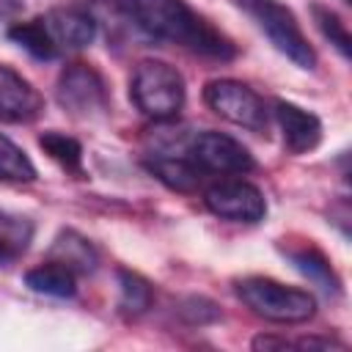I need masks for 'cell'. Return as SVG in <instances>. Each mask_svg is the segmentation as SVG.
Returning <instances> with one entry per match:
<instances>
[{"label": "cell", "mask_w": 352, "mask_h": 352, "mask_svg": "<svg viewBox=\"0 0 352 352\" xmlns=\"http://www.w3.org/2000/svg\"><path fill=\"white\" fill-rule=\"evenodd\" d=\"M146 168L170 190L176 192H195L204 182V170L190 160V157H165L157 154L146 160Z\"/></svg>", "instance_id": "cell-13"}, {"label": "cell", "mask_w": 352, "mask_h": 352, "mask_svg": "<svg viewBox=\"0 0 352 352\" xmlns=\"http://www.w3.org/2000/svg\"><path fill=\"white\" fill-rule=\"evenodd\" d=\"M236 297L261 319L278 324H300L316 314V300L305 289L283 286L272 278L250 275L234 283Z\"/></svg>", "instance_id": "cell-2"}, {"label": "cell", "mask_w": 352, "mask_h": 352, "mask_svg": "<svg viewBox=\"0 0 352 352\" xmlns=\"http://www.w3.org/2000/svg\"><path fill=\"white\" fill-rule=\"evenodd\" d=\"M55 99L72 118L80 121H96L110 107L107 85L102 74L88 63H72L60 72L55 85Z\"/></svg>", "instance_id": "cell-5"}, {"label": "cell", "mask_w": 352, "mask_h": 352, "mask_svg": "<svg viewBox=\"0 0 352 352\" xmlns=\"http://www.w3.org/2000/svg\"><path fill=\"white\" fill-rule=\"evenodd\" d=\"M52 44L58 50H82L96 38V22L88 11L66 6V8H52L41 16Z\"/></svg>", "instance_id": "cell-10"}, {"label": "cell", "mask_w": 352, "mask_h": 352, "mask_svg": "<svg viewBox=\"0 0 352 352\" xmlns=\"http://www.w3.org/2000/svg\"><path fill=\"white\" fill-rule=\"evenodd\" d=\"M204 102L209 110H214L220 118L250 129V132H264L267 129V104L264 99L245 82L239 80H212L204 88Z\"/></svg>", "instance_id": "cell-6"}, {"label": "cell", "mask_w": 352, "mask_h": 352, "mask_svg": "<svg viewBox=\"0 0 352 352\" xmlns=\"http://www.w3.org/2000/svg\"><path fill=\"white\" fill-rule=\"evenodd\" d=\"M234 6H239L256 22V28L270 38V44L280 55H286L294 66L308 72L316 69V52L308 44L292 8H286L278 0H234Z\"/></svg>", "instance_id": "cell-4"}, {"label": "cell", "mask_w": 352, "mask_h": 352, "mask_svg": "<svg viewBox=\"0 0 352 352\" xmlns=\"http://www.w3.org/2000/svg\"><path fill=\"white\" fill-rule=\"evenodd\" d=\"M289 258L294 261V267L308 275L311 280H316L324 292H338V278L333 275V267L330 261L316 250V248H300V250H289Z\"/></svg>", "instance_id": "cell-20"}, {"label": "cell", "mask_w": 352, "mask_h": 352, "mask_svg": "<svg viewBox=\"0 0 352 352\" xmlns=\"http://www.w3.org/2000/svg\"><path fill=\"white\" fill-rule=\"evenodd\" d=\"M311 14H314V22H316L319 33L341 52V58H352V36H349L346 25L341 22V16H338L333 8L319 6V3L311 6Z\"/></svg>", "instance_id": "cell-21"}, {"label": "cell", "mask_w": 352, "mask_h": 352, "mask_svg": "<svg viewBox=\"0 0 352 352\" xmlns=\"http://www.w3.org/2000/svg\"><path fill=\"white\" fill-rule=\"evenodd\" d=\"M50 261H58V264L69 267L74 275H88V272L96 270L99 253H96V248H94L82 234L66 228V231H60V234L52 239Z\"/></svg>", "instance_id": "cell-12"}, {"label": "cell", "mask_w": 352, "mask_h": 352, "mask_svg": "<svg viewBox=\"0 0 352 352\" xmlns=\"http://www.w3.org/2000/svg\"><path fill=\"white\" fill-rule=\"evenodd\" d=\"M129 96L143 116L170 121L184 107V77L165 60H140L129 80Z\"/></svg>", "instance_id": "cell-3"}, {"label": "cell", "mask_w": 352, "mask_h": 352, "mask_svg": "<svg viewBox=\"0 0 352 352\" xmlns=\"http://www.w3.org/2000/svg\"><path fill=\"white\" fill-rule=\"evenodd\" d=\"M8 38H11L14 44H19L22 50H28V52H30L33 58H38V60H52V58L58 55V47L52 44V38H50V33H47L41 16H38V19H30V22H16V25H11V28H8Z\"/></svg>", "instance_id": "cell-16"}, {"label": "cell", "mask_w": 352, "mask_h": 352, "mask_svg": "<svg viewBox=\"0 0 352 352\" xmlns=\"http://www.w3.org/2000/svg\"><path fill=\"white\" fill-rule=\"evenodd\" d=\"M190 160L204 170V173H231V176H242L248 170L256 168L253 154L234 140L231 135L223 132H198L187 148Z\"/></svg>", "instance_id": "cell-8"}, {"label": "cell", "mask_w": 352, "mask_h": 352, "mask_svg": "<svg viewBox=\"0 0 352 352\" xmlns=\"http://www.w3.org/2000/svg\"><path fill=\"white\" fill-rule=\"evenodd\" d=\"M179 316L190 324H206V322H214L220 316V311L214 308V302H209L204 297H187L179 308Z\"/></svg>", "instance_id": "cell-22"}, {"label": "cell", "mask_w": 352, "mask_h": 352, "mask_svg": "<svg viewBox=\"0 0 352 352\" xmlns=\"http://www.w3.org/2000/svg\"><path fill=\"white\" fill-rule=\"evenodd\" d=\"M0 182L6 184H28L36 182V165L33 160L0 132Z\"/></svg>", "instance_id": "cell-17"}, {"label": "cell", "mask_w": 352, "mask_h": 352, "mask_svg": "<svg viewBox=\"0 0 352 352\" xmlns=\"http://www.w3.org/2000/svg\"><path fill=\"white\" fill-rule=\"evenodd\" d=\"M151 300H154V292L143 275L132 270H118V308L126 316L146 314L151 308Z\"/></svg>", "instance_id": "cell-15"}, {"label": "cell", "mask_w": 352, "mask_h": 352, "mask_svg": "<svg viewBox=\"0 0 352 352\" xmlns=\"http://www.w3.org/2000/svg\"><path fill=\"white\" fill-rule=\"evenodd\" d=\"M33 236V226L25 217H11L6 212H0V264H11L30 242Z\"/></svg>", "instance_id": "cell-19"}, {"label": "cell", "mask_w": 352, "mask_h": 352, "mask_svg": "<svg viewBox=\"0 0 352 352\" xmlns=\"http://www.w3.org/2000/svg\"><path fill=\"white\" fill-rule=\"evenodd\" d=\"M44 113L41 94L14 69L0 66V121L30 124Z\"/></svg>", "instance_id": "cell-9"}, {"label": "cell", "mask_w": 352, "mask_h": 352, "mask_svg": "<svg viewBox=\"0 0 352 352\" xmlns=\"http://www.w3.org/2000/svg\"><path fill=\"white\" fill-rule=\"evenodd\" d=\"M121 11L148 38L184 47L214 60H231L236 55L231 38L198 16L184 0H121Z\"/></svg>", "instance_id": "cell-1"}, {"label": "cell", "mask_w": 352, "mask_h": 352, "mask_svg": "<svg viewBox=\"0 0 352 352\" xmlns=\"http://www.w3.org/2000/svg\"><path fill=\"white\" fill-rule=\"evenodd\" d=\"M275 118H278V126L283 132V143L289 151L305 154L322 143V121L314 113H308L292 102L278 99L275 102Z\"/></svg>", "instance_id": "cell-11"}, {"label": "cell", "mask_w": 352, "mask_h": 352, "mask_svg": "<svg viewBox=\"0 0 352 352\" xmlns=\"http://www.w3.org/2000/svg\"><path fill=\"white\" fill-rule=\"evenodd\" d=\"M25 286L33 289L36 294L66 300V297H74L77 292V275L58 261H47L25 272Z\"/></svg>", "instance_id": "cell-14"}, {"label": "cell", "mask_w": 352, "mask_h": 352, "mask_svg": "<svg viewBox=\"0 0 352 352\" xmlns=\"http://www.w3.org/2000/svg\"><path fill=\"white\" fill-rule=\"evenodd\" d=\"M204 204L212 214L231 223H261L267 214L264 192L245 179H220L204 190Z\"/></svg>", "instance_id": "cell-7"}, {"label": "cell", "mask_w": 352, "mask_h": 352, "mask_svg": "<svg viewBox=\"0 0 352 352\" xmlns=\"http://www.w3.org/2000/svg\"><path fill=\"white\" fill-rule=\"evenodd\" d=\"M38 146L44 148V154L50 160H55L60 168L72 170V173H82V146L72 138V135H63V132H44L38 138Z\"/></svg>", "instance_id": "cell-18"}, {"label": "cell", "mask_w": 352, "mask_h": 352, "mask_svg": "<svg viewBox=\"0 0 352 352\" xmlns=\"http://www.w3.org/2000/svg\"><path fill=\"white\" fill-rule=\"evenodd\" d=\"M22 11V0H0V16H16Z\"/></svg>", "instance_id": "cell-23"}]
</instances>
